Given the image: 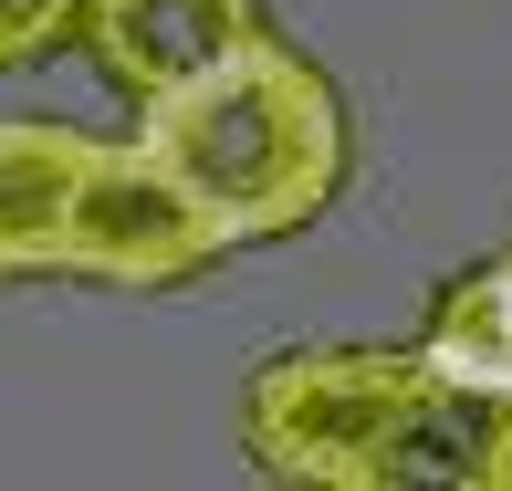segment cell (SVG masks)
<instances>
[{
	"label": "cell",
	"mask_w": 512,
	"mask_h": 491,
	"mask_svg": "<svg viewBox=\"0 0 512 491\" xmlns=\"http://www.w3.org/2000/svg\"><path fill=\"white\" fill-rule=\"evenodd\" d=\"M136 147L230 230V251H251L314 230L345 199L356 136H345V95L314 53H293L283 32H251L209 74L136 105Z\"/></svg>",
	"instance_id": "6da1fadb"
},
{
	"label": "cell",
	"mask_w": 512,
	"mask_h": 491,
	"mask_svg": "<svg viewBox=\"0 0 512 491\" xmlns=\"http://www.w3.org/2000/svg\"><path fill=\"white\" fill-rule=\"evenodd\" d=\"M429 345H283L241 387V450L293 491H387Z\"/></svg>",
	"instance_id": "7a4b0ae2"
},
{
	"label": "cell",
	"mask_w": 512,
	"mask_h": 491,
	"mask_svg": "<svg viewBox=\"0 0 512 491\" xmlns=\"http://www.w3.org/2000/svg\"><path fill=\"white\" fill-rule=\"evenodd\" d=\"M230 262V230L157 168L136 136H105L95 147V178H84V209H74V283H115V293H178L199 272Z\"/></svg>",
	"instance_id": "3957f363"
},
{
	"label": "cell",
	"mask_w": 512,
	"mask_h": 491,
	"mask_svg": "<svg viewBox=\"0 0 512 491\" xmlns=\"http://www.w3.org/2000/svg\"><path fill=\"white\" fill-rule=\"evenodd\" d=\"M387 491H512V377H471V366H450L429 345L408 418H398Z\"/></svg>",
	"instance_id": "277c9868"
},
{
	"label": "cell",
	"mask_w": 512,
	"mask_h": 491,
	"mask_svg": "<svg viewBox=\"0 0 512 491\" xmlns=\"http://www.w3.org/2000/svg\"><path fill=\"white\" fill-rule=\"evenodd\" d=\"M251 32H262V0H84V63H95L126 105L209 74V63L241 53Z\"/></svg>",
	"instance_id": "5b68a950"
},
{
	"label": "cell",
	"mask_w": 512,
	"mask_h": 491,
	"mask_svg": "<svg viewBox=\"0 0 512 491\" xmlns=\"http://www.w3.org/2000/svg\"><path fill=\"white\" fill-rule=\"evenodd\" d=\"M95 147L105 136L53 126V115H0V283L74 262V209L95 178Z\"/></svg>",
	"instance_id": "8992f818"
},
{
	"label": "cell",
	"mask_w": 512,
	"mask_h": 491,
	"mask_svg": "<svg viewBox=\"0 0 512 491\" xmlns=\"http://www.w3.org/2000/svg\"><path fill=\"white\" fill-rule=\"evenodd\" d=\"M429 345L450 366H471V377H512V251H492V262H471V272L439 283Z\"/></svg>",
	"instance_id": "52a82bcc"
},
{
	"label": "cell",
	"mask_w": 512,
	"mask_h": 491,
	"mask_svg": "<svg viewBox=\"0 0 512 491\" xmlns=\"http://www.w3.org/2000/svg\"><path fill=\"white\" fill-rule=\"evenodd\" d=\"M63 42H84V0H0V74H32Z\"/></svg>",
	"instance_id": "ba28073f"
}]
</instances>
